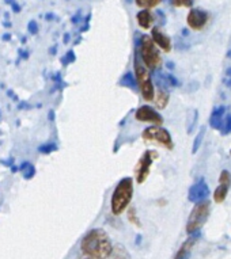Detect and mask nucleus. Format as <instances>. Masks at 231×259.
Listing matches in <instances>:
<instances>
[{
    "instance_id": "obj_1",
    "label": "nucleus",
    "mask_w": 231,
    "mask_h": 259,
    "mask_svg": "<svg viewBox=\"0 0 231 259\" xmlns=\"http://www.w3.org/2000/svg\"><path fill=\"white\" fill-rule=\"evenodd\" d=\"M81 250L85 256L90 259H109L113 244L102 228H94L82 239Z\"/></svg>"
},
{
    "instance_id": "obj_2",
    "label": "nucleus",
    "mask_w": 231,
    "mask_h": 259,
    "mask_svg": "<svg viewBox=\"0 0 231 259\" xmlns=\"http://www.w3.org/2000/svg\"><path fill=\"white\" fill-rule=\"evenodd\" d=\"M133 197V179L125 177L117 183L111 194L110 209L114 216H120L128 208Z\"/></svg>"
},
{
    "instance_id": "obj_3",
    "label": "nucleus",
    "mask_w": 231,
    "mask_h": 259,
    "mask_svg": "<svg viewBox=\"0 0 231 259\" xmlns=\"http://www.w3.org/2000/svg\"><path fill=\"white\" fill-rule=\"evenodd\" d=\"M137 53L140 55L141 61L144 67L150 71H157L162 64V59L159 55L158 49L155 47V42L151 38V35H141L137 41Z\"/></svg>"
},
{
    "instance_id": "obj_4",
    "label": "nucleus",
    "mask_w": 231,
    "mask_h": 259,
    "mask_svg": "<svg viewBox=\"0 0 231 259\" xmlns=\"http://www.w3.org/2000/svg\"><path fill=\"white\" fill-rule=\"evenodd\" d=\"M211 212V202L208 200L203 201V202H199L193 206V209L190 210V214L188 217V221H186V234L188 235H195L199 234L200 230L203 228V225L206 224V221L208 220Z\"/></svg>"
},
{
    "instance_id": "obj_5",
    "label": "nucleus",
    "mask_w": 231,
    "mask_h": 259,
    "mask_svg": "<svg viewBox=\"0 0 231 259\" xmlns=\"http://www.w3.org/2000/svg\"><path fill=\"white\" fill-rule=\"evenodd\" d=\"M133 73L136 76L137 85H139V90H140L141 97L146 99V101H154V81L151 79L148 69L143 65V63H139V60H137V51L135 52V72Z\"/></svg>"
},
{
    "instance_id": "obj_6",
    "label": "nucleus",
    "mask_w": 231,
    "mask_h": 259,
    "mask_svg": "<svg viewBox=\"0 0 231 259\" xmlns=\"http://www.w3.org/2000/svg\"><path fill=\"white\" fill-rule=\"evenodd\" d=\"M141 137L146 141H154V143H158L159 145H162L167 149L174 148V143H173V139H171V135L169 133L167 129L161 126H150L146 127L143 133H141Z\"/></svg>"
},
{
    "instance_id": "obj_7",
    "label": "nucleus",
    "mask_w": 231,
    "mask_h": 259,
    "mask_svg": "<svg viewBox=\"0 0 231 259\" xmlns=\"http://www.w3.org/2000/svg\"><path fill=\"white\" fill-rule=\"evenodd\" d=\"M158 157V152L154 149H148L141 155V157L137 161L136 167H135V175H136V182L143 183L146 182V179L150 175V168L152 166L154 160Z\"/></svg>"
},
{
    "instance_id": "obj_8",
    "label": "nucleus",
    "mask_w": 231,
    "mask_h": 259,
    "mask_svg": "<svg viewBox=\"0 0 231 259\" xmlns=\"http://www.w3.org/2000/svg\"><path fill=\"white\" fill-rule=\"evenodd\" d=\"M208 196H210V186H208V183L206 182L204 178H200L199 181L193 183L192 186L189 187L188 200L192 204L196 205L199 202L207 201L208 200Z\"/></svg>"
},
{
    "instance_id": "obj_9",
    "label": "nucleus",
    "mask_w": 231,
    "mask_h": 259,
    "mask_svg": "<svg viewBox=\"0 0 231 259\" xmlns=\"http://www.w3.org/2000/svg\"><path fill=\"white\" fill-rule=\"evenodd\" d=\"M135 118L140 122H151L154 123V126H161L163 123V117L155 110L154 107L148 105H143L135 113Z\"/></svg>"
},
{
    "instance_id": "obj_10",
    "label": "nucleus",
    "mask_w": 231,
    "mask_h": 259,
    "mask_svg": "<svg viewBox=\"0 0 231 259\" xmlns=\"http://www.w3.org/2000/svg\"><path fill=\"white\" fill-rule=\"evenodd\" d=\"M210 19V14L201 9H192L189 11L188 17H186V23L192 30L200 31L207 26Z\"/></svg>"
},
{
    "instance_id": "obj_11",
    "label": "nucleus",
    "mask_w": 231,
    "mask_h": 259,
    "mask_svg": "<svg viewBox=\"0 0 231 259\" xmlns=\"http://www.w3.org/2000/svg\"><path fill=\"white\" fill-rule=\"evenodd\" d=\"M151 38L155 42V45H158L165 53H169L171 51V39L167 34H165L162 30L159 27H152L151 30Z\"/></svg>"
},
{
    "instance_id": "obj_12",
    "label": "nucleus",
    "mask_w": 231,
    "mask_h": 259,
    "mask_svg": "<svg viewBox=\"0 0 231 259\" xmlns=\"http://www.w3.org/2000/svg\"><path fill=\"white\" fill-rule=\"evenodd\" d=\"M200 239V232L199 234H195V235H189V238L185 240L182 244H181V247L178 248V251H177L176 256H174V259H189L190 258V252H192V248L193 246L196 244L197 240Z\"/></svg>"
},
{
    "instance_id": "obj_13",
    "label": "nucleus",
    "mask_w": 231,
    "mask_h": 259,
    "mask_svg": "<svg viewBox=\"0 0 231 259\" xmlns=\"http://www.w3.org/2000/svg\"><path fill=\"white\" fill-rule=\"evenodd\" d=\"M224 117H226V107L224 106L215 107L210 115V126L212 127V129L220 131L223 126Z\"/></svg>"
},
{
    "instance_id": "obj_14",
    "label": "nucleus",
    "mask_w": 231,
    "mask_h": 259,
    "mask_svg": "<svg viewBox=\"0 0 231 259\" xmlns=\"http://www.w3.org/2000/svg\"><path fill=\"white\" fill-rule=\"evenodd\" d=\"M136 19H137V23H139V26H140L141 29L148 30V29H152V26H154V22H155L154 15H152L150 11H147V10H141V11H139L136 15Z\"/></svg>"
},
{
    "instance_id": "obj_15",
    "label": "nucleus",
    "mask_w": 231,
    "mask_h": 259,
    "mask_svg": "<svg viewBox=\"0 0 231 259\" xmlns=\"http://www.w3.org/2000/svg\"><path fill=\"white\" fill-rule=\"evenodd\" d=\"M109 259H132L131 258V254L129 251L127 250V247L124 244H120L117 243L113 246V250H111V254L109 256Z\"/></svg>"
},
{
    "instance_id": "obj_16",
    "label": "nucleus",
    "mask_w": 231,
    "mask_h": 259,
    "mask_svg": "<svg viewBox=\"0 0 231 259\" xmlns=\"http://www.w3.org/2000/svg\"><path fill=\"white\" fill-rule=\"evenodd\" d=\"M120 84L124 85V87H127V89L132 90V91H137V89H139L136 76H135V73H132V72L124 73V76L121 77Z\"/></svg>"
},
{
    "instance_id": "obj_17",
    "label": "nucleus",
    "mask_w": 231,
    "mask_h": 259,
    "mask_svg": "<svg viewBox=\"0 0 231 259\" xmlns=\"http://www.w3.org/2000/svg\"><path fill=\"white\" fill-rule=\"evenodd\" d=\"M228 189H230L228 185H220V183H219V186L216 187V190H215L214 193V200L216 204H222L223 201L226 200Z\"/></svg>"
},
{
    "instance_id": "obj_18",
    "label": "nucleus",
    "mask_w": 231,
    "mask_h": 259,
    "mask_svg": "<svg viewBox=\"0 0 231 259\" xmlns=\"http://www.w3.org/2000/svg\"><path fill=\"white\" fill-rule=\"evenodd\" d=\"M135 3H136L137 7L150 11L151 9H154V7L161 5V0H136Z\"/></svg>"
},
{
    "instance_id": "obj_19",
    "label": "nucleus",
    "mask_w": 231,
    "mask_h": 259,
    "mask_svg": "<svg viewBox=\"0 0 231 259\" xmlns=\"http://www.w3.org/2000/svg\"><path fill=\"white\" fill-rule=\"evenodd\" d=\"M204 136H206V126H201L200 131H199V133H197L196 139H195V141H193L192 153H196L197 151H199L201 143H203V139H204Z\"/></svg>"
},
{
    "instance_id": "obj_20",
    "label": "nucleus",
    "mask_w": 231,
    "mask_h": 259,
    "mask_svg": "<svg viewBox=\"0 0 231 259\" xmlns=\"http://www.w3.org/2000/svg\"><path fill=\"white\" fill-rule=\"evenodd\" d=\"M128 220L129 223H132V225H136L137 228H140L141 227L140 219L137 216L136 208H135V206H131V208L128 209Z\"/></svg>"
},
{
    "instance_id": "obj_21",
    "label": "nucleus",
    "mask_w": 231,
    "mask_h": 259,
    "mask_svg": "<svg viewBox=\"0 0 231 259\" xmlns=\"http://www.w3.org/2000/svg\"><path fill=\"white\" fill-rule=\"evenodd\" d=\"M220 133H222L223 136H226V135H230L231 133V113L226 114L224 117V121H223V126L220 129Z\"/></svg>"
},
{
    "instance_id": "obj_22",
    "label": "nucleus",
    "mask_w": 231,
    "mask_h": 259,
    "mask_svg": "<svg viewBox=\"0 0 231 259\" xmlns=\"http://www.w3.org/2000/svg\"><path fill=\"white\" fill-rule=\"evenodd\" d=\"M219 183L220 185H228V186H231V175L228 171L223 170L220 172V175H219Z\"/></svg>"
},
{
    "instance_id": "obj_23",
    "label": "nucleus",
    "mask_w": 231,
    "mask_h": 259,
    "mask_svg": "<svg viewBox=\"0 0 231 259\" xmlns=\"http://www.w3.org/2000/svg\"><path fill=\"white\" fill-rule=\"evenodd\" d=\"M223 84L231 89V67H228L223 73Z\"/></svg>"
},
{
    "instance_id": "obj_24",
    "label": "nucleus",
    "mask_w": 231,
    "mask_h": 259,
    "mask_svg": "<svg viewBox=\"0 0 231 259\" xmlns=\"http://www.w3.org/2000/svg\"><path fill=\"white\" fill-rule=\"evenodd\" d=\"M171 5L174 7H192L193 2L192 0H176V2H171Z\"/></svg>"
},
{
    "instance_id": "obj_25",
    "label": "nucleus",
    "mask_w": 231,
    "mask_h": 259,
    "mask_svg": "<svg viewBox=\"0 0 231 259\" xmlns=\"http://www.w3.org/2000/svg\"><path fill=\"white\" fill-rule=\"evenodd\" d=\"M190 118H192V121L188 123V133H192L193 127H195V123H196L197 118H199V111L193 110L192 111V117H190Z\"/></svg>"
},
{
    "instance_id": "obj_26",
    "label": "nucleus",
    "mask_w": 231,
    "mask_h": 259,
    "mask_svg": "<svg viewBox=\"0 0 231 259\" xmlns=\"http://www.w3.org/2000/svg\"><path fill=\"white\" fill-rule=\"evenodd\" d=\"M72 61H75V55H73L72 51H69L68 53L65 55L64 59H63V63L68 64V63H72Z\"/></svg>"
},
{
    "instance_id": "obj_27",
    "label": "nucleus",
    "mask_w": 231,
    "mask_h": 259,
    "mask_svg": "<svg viewBox=\"0 0 231 259\" xmlns=\"http://www.w3.org/2000/svg\"><path fill=\"white\" fill-rule=\"evenodd\" d=\"M55 149H56L55 144H49V145H44V147H41V148H40V151L44 153H49V152H52V151H55Z\"/></svg>"
},
{
    "instance_id": "obj_28",
    "label": "nucleus",
    "mask_w": 231,
    "mask_h": 259,
    "mask_svg": "<svg viewBox=\"0 0 231 259\" xmlns=\"http://www.w3.org/2000/svg\"><path fill=\"white\" fill-rule=\"evenodd\" d=\"M29 30H30L31 33H37L38 27H37V23H35L34 21H31L30 23H29Z\"/></svg>"
},
{
    "instance_id": "obj_29",
    "label": "nucleus",
    "mask_w": 231,
    "mask_h": 259,
    "mask_svg": "<svg viewBox=\"0 0 231 259\" xmlns=\"http://www.w3.org/2000/svg\"><path fill=\"white\" fill-rule=\"evenodd\" d=\"M230 155H231V151H230Z\"/></svg>"
}]
</instances>
